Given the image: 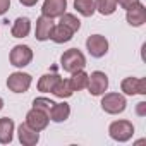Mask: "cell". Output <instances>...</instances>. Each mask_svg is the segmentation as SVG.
Here are the masks:
<instances>
[{"instance_id": "cell-5", "label": "cell", "mask_w": 146, "mask_h": 146, "mask_svg": "<svg viewBox=\"0 0 146 146\" xmlns=\"http://www.w3.org/2000/svg\"><path fill=\"white\" fill-rule=\"evenodd\" d=\"M31 60H33V50H31V46H28V45H16V46L11 50V53H9V62H11V65H14V67H17V69H23V67L29 65Z\"/></svg>"}, {"instance_id": "cell-19", "label": "cell", "mask_w": 146, "mask_h": 146, "mask_svg": "<svg viewBox=\"0 0 146 146\" xmlns=\"http://www.w3.org/2000/svg\"><path fill=\"white\" fill-rule=\"evenodd\" d=\"M69 84L72 88V91H81L88 86V72H84V69L72 72V76L69 79Z\"/></svg>"}, {"instance_id": "cell-6", "label": "cell", "mask_w": 146, "mask_h": 146, "mask_svg": "<svg viewBox=\"0 0 146 146\" xmlns=\"http://www.w3.org/2000/svg\"><path fill=\"white\" fill-rule=\"evenodd\" d=\"M88 91L93 96H102L108 90V76L102 70H95L88 74Z\"/></svg>"}, {"instance_id": "cell-17", "label": "cell", "mask_w": 146, "mask_h": 146, "mask_svg": "<svg viewBox=\"0 0 146 146\" xmlns=\"http://www.w3.org/2000/svg\"><path fill=\"white\" fill-rule=\"evenodd\" d=\"M31 33V21L29 17H17L11 28V35L14 38H26Z\"/></svg>"}, {"instance_id": "cell-11", "label": "cell", "mask_w": 146, "mask_h": 146, "mask_svg": "<svg viewBox=\"0 0 146 146\" xmlns=\"http://www.w3.org/2000/svg\"><path fill=\"white\" fill-rule=\"evenodd\" d=\"M67 9V0H43V5H41V14L55 19L60 17Z\"/></svg>"}, {"instance_id": "cell-3", "label": "cell", "mask_w": 146, "mask_h": 146, "mask_svg": "<svg viewBox=\"0 0 146 146\" xmlns=\"http://www.w3.org/2000/svg\"><path fill=\"white\" fill-rule=\"evenodd\" d=\"M100 105H102V110L105 113L117 115V113H122L125 110L127 102H125V96L120 93H103Z\"/></svg>"}, {"instance_id": "cell-20", "label": "cell", "mask_w": 146, "mask_h": 146, "mask_svg": "<svg viewBox=\"0 0 146 146\" xmlns=\"http://www.w3.org/2000/svg\"><path fill=\"white\" fill-rule=\"evenodd\" d=\"M52 95L57 96V98H60V100L70 98L72 95H74V91H72V88H70V84H69V79H62V78H60V79L57 81V84L53 86Z\"/></svg>"}, {"instance_id": "cell-1", "label": "cell", "mask_w": 146, "mask_h": 146, "mask_svg": "<svg viewBox=\"0 0 146 146\" xmlns=\"http://www.w3.org/2000/svg\"><path fill=\"white\" fill-rule=\"evenodd\" d=\"M60 65L65 72L72 74L76 70H81L86 67V57L79 48H69L60 57Z\"/></svg>"}, {"instance_id": "cell-8", "label": "cell", "mask_w": 146, "mask_h": 146, "mask_svg": "<svg viewBox=\"0 0 146 146\" xmlns=\"http://www.w3.org/2000/svg\"><path fill=\"white\" fill-rule=\"evenodd\" d=\"M26 124H28L31 129L38 131V132L45 131V129L48 127V124H50L48 112H45V110H40V108H35V107H33V108L26 113Z\"/></svg>"}, {"instance_id": "cell-10", "label": "cell", "mask_w": 146, "mask_h": 146, "mask_svg": "<svg viewBox=\"0 0 146 146\" xmlns=\"http://www.w3.org/2000/svg\"><path fill=\"white\" fill-rule=\"evenodd\" d=\"M53 26H55L53 19H50V17H46V16H43V14H41V16L36 19L35 38H36L38 41H46V40H50L52 31H53Z\"/></svg>"}, {"instance_id": "cell-4", "label": "cell", "mask_w": 146, "mask_h": 146, "mask_svg": "<svg viewBox=\"0 0 146 146\" xmlns=\"http://www.w3.org/2000/svg\"><path fill=\"white\" fill-rule=\"evenodd\" d=\"M31 83H33L31 74L23 72V70L12 72V74L7 78V88L12 93H26L31 88Z\"/></svg>"}, {"instance_id": "cell-15", "label": "cell", "mask_w": 146, "mask_h": 146, "mask_svg": "<svg viewBox=\"0 0 146 146\" xmlns=\"http://www.w3.org/2000/svg\"><path fill=\"white\" fill-rule=\"evenodd\" d=\"M14 129H16V124H14L12 119H9V117H2V119H0V144L12 143Z\"/></svg>"}, {"instance_id": "cell-2", "label": "cell", "mask_w": 146, "mask_h": 146, "mask_svg": "<svg viewBox=\"0 0 146 146\" xmlns=\"http://www.w3.org/2000/svg\"><path fill=\"white\" fill-rule=\"evenodd\" d=\"M108 134L117 143H127L134 136V125H132L131 120H125V119L113 120L108 125Z\"/></svg>"}, {"instance_id": "cell-21", "label": "cell", "mask_w": 146, "mask_h": 146, "mask_svg": "<svg viewBox=\"0 0 146 146\" xmlns=\"http://www.w3.org/2000/svg\"><path fill=\"white\" fill-rule=\"evenodd\" d=\"M74 9L83 16V17H91L96 12L95 0H74Z\"/></svg>"}, {"instance_id": "cell-9", "label": "cell", "mask_w": 146, "mask_h": 146, "mask_svg": "<svg viewBox=\"0 0 146 146\" xmlns=\"http://www.w3.org/2000/svg\"><path fill=\"white\" fill-rule=\"evenodd\" d=\"M120 90L127 96L146 95V79L144 78H125L120 83Z\"/></svg>"}, {"instance_id": "cell-16", "label": "cell", "mask_w": 146, "mask_h": 146, "mask_svg": "<svg viewBox=\"0 0 146 146\" xmlns=\"http://www.w3.org/2000/svg\"><path fill=\"white\" fill-rule=\"evenodd\" d=\"M72 36H74V31L69 29L67 26H64V24H60V23H58V24H55V26H53V31H52L50 40H52L53 43L62 45V43L70 41V40H72Z\"/></svg>"}, {"instance_id": "cell-22", "label": "cell", "mask_w": 146, "mask_h": 146, "mask_svg": "<svg viewBox=\"0 0 146 146\" xmlns=\"http://www.w3.org/2000/svg\"><path fill=\"white\" fill-rule=\"evenodd\" d=\"M95 7L102 16H112L117 11V0H95Z\"/></svg>"}, {"instance_id": "cell-27", "label": "cell", "mask_w": 146, "mask_h": 146, "mask_svg": "<svg viewBox=\"0 0 146 146\" xmlns=\"http://www.w3.org/2000/svg\"><path fill=\"white\" fill-rule=\"evenodd\" d=\"M11 9V0H0V16H4Z\"/></svg>"}, {"instance_id": "cell-18", "label": "cell", "mask_w": 146, "mask_h": 146, "mask_svg": "<svg viewBox=\"0 0 146 146\" xmlns=\"http://www.w3.org/2000/svg\"><path fill=\"white\" fill-rule=\"evenodd\" d=\"M60 79V76L57 74V72H48V74H43L40 79H38V91L41 93H52L53 86L57 84V81Z\"/></svg>"}, {"instance_id": "cell-23", "label": "cell", "mask_w": 146, "mask_h": 146, "mask_svg": "<svg viewBox=\"0 0 146 146\" xmlns=\"http://www.w3.org/2000/svg\"><path fill=\"white\" fill-rule=\"evenodd\" d=\"M60 24H64V26H67L69 29H72V31H79V28H81V21L74 16V14H70V12H64L62 16H60Z\"/></svg>"}, {"instance_id": "cell-25", "label": "cell", "mask_w": 146, "mask_h": 146, "mask_svg": "<svg viewBox=\"0 0 146 146\" xmlns=\"http://www.w3.org/2000/svg\"><path fill=\"white\" fill-rule=\"evenodd\" d=\"M141 0H117V5H120L122 9H131V7H134L136 4H139Z\"/></svg>"}, {"instance_id": "cell-13", "label": "cell", "mask_w": 146, "mask_h": 146, "mask_svg": "<svg viewBox=\"0 0 146 146\" xmlns=\"http://www.w3.org/2000/svg\"><path fill=\"white\" fill-rule=\"evenodd\" d=\"M17 137H19V143L24 144V146H35L38 141H40V132L31 129L26 122L21 124L17 127Z\"/></svg>"}, {"instance_id": "cell-12", "label": "cell", "mask_w": 146, "mask_h": 146, "mask_svg": "<svg viewBox=\"0 0 146 146\" xmlns=\"http://www.w3.org/2000/svg\"><path fill=\"white\" fill-rule=\"evenodd\" d=\"M125 19H127V23H129L131 26H134V28L143 26V24L146 23V7H144L141 2L136 4L134 7H131V9L125 11Z\"/></svg>"}, {"instance_id": "cell-7", "label": "cell", "mask_w": 146, "mask_h": 146, "mask_svg": "<svg viewBox=\"0 0 146 146\" xmlns=\"http://www.w3.org/2000/svg\"><path fill=\"white\" fill-rule=\"evenodd\" d=\"M86 50H88V53L91 57L102 58L108 52V40L103 35H91L86 40Z\"/></svg>"}, {"instance_id": "cell-28", "label": "cell", "mask_w": 146, "mask_h": 146, "mask_svg": "<svg viewBox=\"0 0 146 146\" xmlns=\"http://www.w3.org/2000/svg\"><path fill=\"white\" fill-rule=\"evenodd\" d=\"M40 0H19V4H23L24 7H35Z\"/></svg>"}, {"instance_id": "cell-26", "label": "cell", "mask_w": 146, "mask_h": 146, "mask_svg": "<svg viewBox=\"0 0 146 146\" xmlns=\"http://www.w3.org/2000/svg\"><path fill=\"white\" fill-rule=\"evenodd\" d=\"M136 113H137L139 117H144V115H146V102H139V103L136 105Z\"/></svg>"}, {"instance_id": "cell-14", "label": "cell", "mask_w": 146, "mask_h": 146, "mask_svg": "<svg viewBox=\"0 0 146 146\" xmlns=\"http://www.w3.org/2000/svg\"><path fill=\"white\" fill-rule=\"evenodd\" d=\"M69 115H70V105L65 103V102L53 103V107H52L50 112H48L50 120H52V122H57V124L65 122V120L69 119Z\"/></svg>"}, {"instance_id": "cell-29", "label": "cell", "mask_w": 146, "mask_h": 146, "mask_svg": "<svg viewBox=\"0 0 146 146\" xmlns=\"http://www.w3.org/2000/svg\"><path fill=\"white\" fill-rule=\"evenodd\" d=\"M4 108V100H2V96H0V110Z\"/></svg>"}, {"instance_id": "cell-24", "label": "cell", "mask_w": 146, "mask_h": 146, "mask_svg": "<svg viewBox=\"0 0 146 146\" xmlns=\"http://www.w3.org/2000/svg\"><path fill=\"white\" fill-rule=\"evenodd\" d=\"M55 102H52L50 98H45V96H38L33 100V107L35 108H40V110H45V112H50V108L53 107Z\"/></svg>"}]
</instances>
